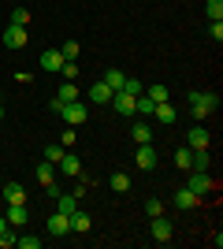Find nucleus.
I'll use <instances>...</instances> for the list:
<instances>
[{"label":"nucleus","mask_w":223,"mask_h":249,"mask_svg":"<svg viewBox=\"0 0 223 249\" xmlns=\"http://www.w3.org/2000/svg\"><path fill=\"white\" fill-rule=\"evenodd\" d=\"M60 115L67 119V126H82L86 119H89V104H86V101H71V104L60 108Z\"/></svg>","instance_id":"f257e3e1"},{"label":"nucleus","mask_w":223,"mask_h":249,"mask_svg":"<svg viewBox=\"0 0 223 249\" xmlns=\"http://www.w3.org/2000/svg\"><path fill=\"white\" fill-rule=\"evenodd\" d=\"M186 190H193L197 197H205V194H212V190H216V182H212L208 171H197V167H193V175L186 178Z\"/></svg>","instance_id":"f03ea898"},{"label":"nucleus","mask_w":223,"mask_h":249,"mask_svg":"<svg viewBox=\"0 0 223 249\" xmlns=\"http://www.w3.org/2000/svg\"><path fill=\"white\" fill-rule=\"evenodd\" d=\"M134 160H138V167H141V171H156V164H160V153H156V145H153V142H145V145H138Z\"/></svg>","instance_id":"7ed1b4c3"},{"label":"nucleus","mask_w":223,"mask_h":249,"mask_svg":"<svg viewBox=\"0 0 223 249\" xmlns=\"http://www.w3.org/2000/svg\"><path fill=\"white\" fill-rule=\"evenodd\" d=\"M26 41H30L26 26H15V22H11L8 30H4V49H26Z\"/></svg>","instance_id":"20e7f679"},{"label":"nucleus","mask_w":223,"mask_h":249,"mask_svg":"<svg viewBox=\"0 0 223 249\" xmlns=\"http://www.w3.org/2000/svg\"><path fill=\"white\" fill-rule=\"evenodd\" d=\"M56 171H60L64 178H78V175H82V160H78L74 153H64V156H60V164H56Z\"/></svg>","instance_id":"39448f33"},{"label":"nucleus","mask_w":223,"mask_h":249,"mask_svg":"<svg viewBox=\"0 0 223 249\" xmlns=\"http://www.w3.org/2000/svg\"><path fill=\"white\" fill-rule=\"evenodd\" d=\"M186 101L190 104H205V108H220V93H212V89H186Z\"/></svg>","instance_id":"423d86ee"},{"label":"nucleus","mask_w":223,"mask_h":249,"mask_svg":"<svg viewBox=\"0 0 223 249\" xmlns=\"http://www.w3.org/2000/svg\"><path fill=\"white\" fill-rule=\"evenodd\" d=\"M0 201H4V205H26V190H22L19 182H4V186H0Z\"/></svg>","instance_id":"0eeeda50"},{"label":"nucleus","mask_w":223,"mask_h":249,"mask_svg":"<svg viewBox=\"0 0 223 249\" xmlns=\"http://www.w3.org/2000/svg\"><path fill=\"white\" fill-rule=\"evenodd\" d=\"M49 234H52V238L71 234V216H67V212H52V216H49Z\"/></svg>","instance_id":"6e6552de"},{"label":"nucleus","mask_w":223,"mask_h":249,"mask_svg":"<svg viewBox=\"0 0 223 249\" xmlns=\"http://www.w3.org/2000/svg\"><path fill=\"white\" fill-rule=\"evenodd\" d=\"M186 145L190 149H208L212 145V134H208L205 126H190V130H186Z\"/></svg>","instance_id":"1a4fd4ad"},{"label":"nucleus","mask_w":223,"mask_h":249,"mask_svg":"<svg viewBox=\"0 0 223 249\" xmlns=\"http://www.w3.org/2000/svg\"><path fill=\"white\" fill-rule=\"evenodd\" d=\"M171 234H175V227H171V219L164 216H153V238L164 246V242H171Z\"/></svg>","instance_id":"9d476101"},{"label":"nucleus","mask_w":223,"mask_h":249,"mask_svg":"<svg viewBox=\"0 0 223 249\" xmlns=\"http://www.w3.org/2000/svg\"><path fill=\"white\" fill-rule=\"evenodd\" d=\"M108 101H112V89L104 82H93L86 89V104H108Z\"/></svg>","instance_id":"9b49d317"},{"label":"nucleus","mask_w":223,"mask_h":249,"mask_svg":"<svg viewBox=\"0 0 223 249\" xmlns=\"http://www.w3.org/2000/svg\"><path fill=\"white\" fill-rule=\"evenodd\" d=\"M153 119H156V123H175V119H179V108H175L171 101H164V104L153 108Z\"/></svg>","instance_id":"f8f14e48"},{"label":"nucleus","mask_w":223,"mask_h":249,"mask_svg":"<svg viewBox=\"0 0 223 249\" xmlns=\"http://www.w3.org/2000/svg\"><path fill=\"white\" fill-rule=\"evenodd\" d=\"M197 205H201V197H197L193 190H186V186H182L179 194H175V208H182V212H190V208H197Z\"/></svg>","instance_id":"ddd939ff"},{"label":"nucleus","mask_w":223,"mask_h":249,"mask_svg":"<svg viewBox=\"0 0 223 249\" xmlns=\"http://www.w3.org/2000/svg\"><path fill=\"white\" fill-rule=\"evenodd\" d=\"M8 227H22V223H26V219H30V208L26 205H8Z\"/></svg>","instance_id":"4468645a"},{"label":"nucleus","mask_w":223,"mask_h":249,"mask_svg":"<svg viewBox=\"0 0 223 249\" xmlns=\"http://www.w3.org/2000/svg\"><path fill=\"white\" fill-rule=\"evenodd\" d=\"M89 227H93V219H89V212H82V208H74V212H71V231H74V234H86Z\"/></svg>","instance_id":"2eb2a0df"},{"label":"nucleus","mask_w":223,"mask_h":249,"mask_svg":"<svg viewBox=\"0 0 223 249\" xmlns=\"http://www.w3.org/2000/svg\"><path fill=\"white\" fill-rule=\"evenodd\" d=\"M101 82H104L108 89L116 93V89H123V82H127V74L119 71V67H108V71H104V78H101Z\"/></svg>","instance_id":"dca6fc26"},{"label":"nucleus","mask_w":223,"mask_h":249,"mask_svg":"<svg viewBox=\"0 0 223 249\" xmlns=\"http://www.w3.org/2000/svg\"><path fill=\"white\" fill-rule=\"evenodd\" d=\"M41 67H45V71H56V74H60V67H64V56H60V49L41 52Z\"/></svg>","instance_id":"f3484780"},{"label":"nucleus","mask_w":223,"mask_h":249,"mask_svg":"<svg viewBox=\"0 0 223 249\" xmlns=\"http://www.w3.org/2000/svg\"><path fill=\"white\" fill-rule=\"evenodd\" d=\"M78 93H82V89H78V86H74V82H67V78H64V86L56 89V101L71 104V101H78Z\"/></svg>","instance_id":"a211bd4d"},{"label":"nucleus","mask_w":223,"mask_h":249,"mask_svg":"<svg viewBox=\"0 0 223 249\" xmlns=\"http://www.w3.org/2000/svg\"><path fill=\"white\" fill-rule=\"evenodd\" d=\"M108 186L116 190V194H130V178H127V171H116V175H108Z\"/></svg>","instance_id":"6ab92c4d"},{"label":"nucleus","mask_w":223,"mask_h":249,"mask_svg":"<svg viewBox=\"0 0 223 249\" xmlns=\"http://www.w3.org/2000/svg\"><path fill=\"white\" fill-rule=\"evenodd\" d=\"M37 182H45V186H52V182H56V164L41 160V164H37Z\"/></svg>","instance_id":"aec40b11"},{"label":"nucleus","mask_w":223,"mask_h":249,"mask_svg":"<svg viewBox=\"0 0 223 249\" xmlns=\"http://www.w3.org/2000/svg\"><path fill=\"white\" fill-rule=\"evenodd\" d=\"M145 97H149L153 104H164V101H171V89L156 82V86H149V89H145Z\"/></svg>","instance_id":"412c9836"},{"label":"nucleus","mask_w":223,"mask_h":249,"mask_svg":"<svg viewBox=\"0 0 223 249\" xmlns=\"http://www.w3.org/2000/svg\"><path fill=\"white\" fill-rule=\"evenodd\" d=\"M175 167H182V171H190V167H193V149L190 145L175 149Z\"/></svg>","instance_id":"4be33fe9"},{"label":"nucleus","mask_w":223,"mask_h":249,"mask_svg":"<svg viewBox=\"0 0 223 249\" xmlns=\"http://www.w3.org/2000/svg\"><path fill=\"white\" fill-rule=\"evenodd\" d=\"M130 138H134L138 145H145V142H153V126H149V123H134V130H130Z\"/></svg>","instance_id":"5701e85b"},{"label":"nucleus","mask_w":223,"mask_h":249,"mask_svg":"<svg viewBox=\"0 0 223 249\" xmlns=\"http://www.w3.org/2000/svg\"><path fill=\"white\" fill-rule=\"evenodd\" d=\"M74 208H78V197H74V194H60V197H56V212H67V216H71Z\"/></svg>","instance_id":"b1692460"},{"label":"nucleus","mask_w":223,"mask_h":249,"mask_svg":"<svg viewBox=\"0 0 223 249\" xmlns=\"http://www.w3.org/2000/svg\"><path fill=\"white\" fill-rule=\"evenodd\" d=\"M208 164H212V153H208V149H193V167H197V171H208Z\"/></svg>","instance_id":"393cba45"},{"label":"nucleus","mask_w":223,"mask_h":249,"mask_svg":"<svg viewBox=\"0 0 223 249\" xmlns=\"http://www.w3.org/2000/svg\"><path fill=\"white\" fill-rule=\"evenodd\" d=\"M205 15H208V22H223V0H208Z\"/></svg>","instance_id":"a878e982"},{"label":"nucleus","mask_w":223,"mask_h":249,"mask_svg":"<svg viewBox=\"0 0 223 249\" xmlns=\"http://www.w3.org/2000/svg\"><path fill=\"white\" fill-rule=\"evenodd\" d=\"M78 52H82L78 41H64V45H60V56H64V60H78Z\"/></svg>","instance_id":"bb28decb"},{"label":"nucleus","mask_w":223,"mask_h":249,"mask_svg":"<svg viewBox=\"0 0 223 249\" xmlns=\"http://www.w3.org/2000/svg\"><path fill=\"white\" fill-rule=\"evenodd\" d=\"M64 153H67L64 145H45V156H41V160H49V164H60V156H64Z\"/></svg>","instance_id":"cd10ccee"},{"label":"nucleus","mask_w":223,"mask_h":249,"mask_svg":"<svg viewBox=\"0 0 223 249\" xmlns=\"http://www.w3.org/2000/svg\"><path fill=\"white\" fill-rule=\"evenodd\" d=\"M145 216L149 219H153V216H164V201H160V197H149L145 201Z\"/></svg>","instance_id":"c85d7f7f"},{"label":"nucleus","mask_w":223,"mask_h":249,"mask_svg":"<svg viewBox=\"0 0 223 249\" xmlns=\"http://www.w3.org/2000/svg\"><path fill=\"white\" fill-rule=\"evenodd\" d=\"M15 246H22V249H41V238H34V234H15Z\"/></svg>","instance_id":"c756f323"},{"label":"nucleus","mask_w":223,"mask_h":249,"mask_svg":"<svg viewBox=\"0 0 223 249\" xmlns=\"http://www.w3.org/2000/svg\"><path fill=\"white\" fill-rule=\"evenodd\" d=\"M11 22L15 26H30V8H15L11 11Z\"/></svg>","instance_id":"7c9ffc66"},{"label":"nucleus","mask_w":223,"mask_h":249,"mask_svg":"<svg viewBox=\"0 0 223 249\" xmlns=\"http://www.w3.org/2000/svg\"><path fill=\"white\" fill-rule=\"evenodd\" d=\"M141 89H145V86H141L138 78H127V82H123V93H130V97H138Z\"/></svg>","instance_id":"2f4dec72"},{"label":"nucleus","mask_w":223,"mask_h":249,"mask_svg":"<svg viewBox=\"0 0 223 249\" xmlns=\"http://www.w3.org/2000/svg\"><path fill=\"white\" fill-rule=\"evenodd\" d=\"M208 37H212L216 45L223 41V22H208Z\"/></svg>","instance_id":"473e14b6"},{"label":"nucleus","mask_w":223,"mask_h":249,"mask_svg":"<svg viewBox=\"0 0 223 249\" xmlns=\"http://www.w3.org/2000/svg\"><path fill=\"white\" fill-rule=\"evenodd\" d=\"M193 119H212V108H205V104H193Z\"/></svg>","instance_id":"72a5a7b5"},{"label":"nucleus","mask_w":223,"mask_h":249,"mask_svg":"<svg viewBox=\"0 0 223 249\" xmlns=\"http://www.w3.org/2000/svg\"><path fill=\"white\" fill-rule=\"evenodd\" d=\"M15 246V234H11V231H0V249H11Z\"/></svg>","instance_id":"f704fd0d"},{"label":"nucleus","mask_w":223,"mask_h":249,"mask_svg":"<svg viewBox=\"0 0 223 249\" xmlns=\"http://www.w3.org/2000/svg\"><path fill=\"white\" fill-rule=\"evenodd\" d=\"M60 145H64V149L74 145V126H67V130H64V142H60Z\"/></svg>","instance_id":"c9c22d12"},{"label":"nucleus","mask_w":223,"mask_h":249,"mask_svg":"<svg viewBox=\"0 0 223 249\" xmlns=\"http://www.w3.org/2000/svg\"><path fill=\"white\" fill-rule=\"evenodd\" d=\"M0 231H8V219H4V216H0Z\"/></svg>","instance_id":"e433bc0d"},{"label":"nucleus","mask_w":223,"mask_h":249,"mask_svg":"<svg viewBox=\"0 0 223 249\" xmlns=\"http://www.w3.org/2000/svg\"><path fill=\"white\" fill-rule=\"evenodd\" d=\"M0 119H4V101H0Z\"/></svg>","instance_id":"4c0bfd02"},{"label":"nucleus","mask_w":223,"mask_h":249,"mask_svg":"<svg viewBox=\"0 0 223 249\" xmlns=\"http://www.w3.org/2000/svg\"><path fill=\"white\" fill-rule=\"evenodd\" d=\"M0 186H4V175H0Z\"/></svg>","instance_id":"58836bf2"}]
</instances>
